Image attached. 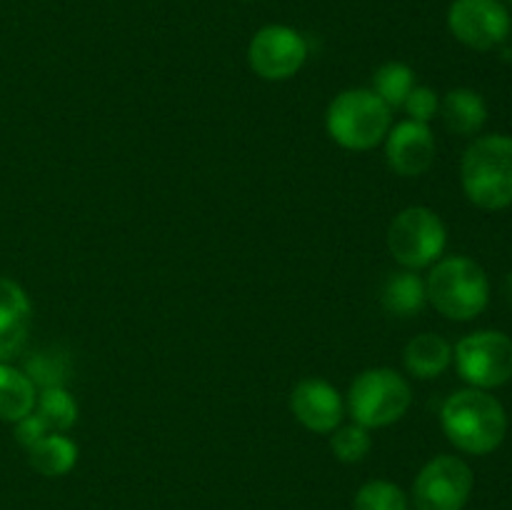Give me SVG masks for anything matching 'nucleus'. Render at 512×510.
<instances>
[{
    "instance_id": "1",
    "label": "nucleus",
    "mask_w": 512,
    "mask_h": 510,
    "mask_svg": "<svg viewBox=\"0 0 512 510\" xmlns=\"http://www.w3.org/2000/svg\"><path fill=\"white\" fill-rule=\"evenodd\" d=\"M445 435L458 450L470 455H488L500 448L508 433V415L500 400L488 390H455L440 410Z\"/></svg>"
},
{
    "instance_id": "2",
    "label": "nucleus",
    "mask_w": 512,
    "mask_h": 510,
    "mask_svg": "<svg viewBox=\"0 0 512 510\" xmlns=\"http://www.w3.org/2000/svg\"><path fill=\"white\" fill-rule=\"evenodd\" d=\"M460 183L473 205L505 210L512 205V138L483 135L473 140L460 160Z\"/></svg>"
},
{
    "instance_id": "3",
    "label": "nucleus",
    "mask_w": 512,
    "mask_h": 510,
    "mask_svg": "<svg viewBox=\"0 0 512 510\" xmlns=\"http://www.w3.org/2000/svg\"><path fill=\"white\" fill-rule=\"evenodd\" d=\"M428 300L440 315L450 320H473L488 308V273L465 255L440 258L425 280Z\"/></svg>"
},
{
    "instance_id": "4",
    "label": "nucleus",
    "mask_w": 512,
    "mask_h": 510,
    "mask_svg": "<svg viewBox=\"0 0 512 510\" xmlns=\"http://www.w3.org/2000/svg\"><path fill=\"white\" fill-rule=\"evenodd\" d=\"M325 128L340 148L370 150L388 138L393 110L375 95V90H345L328 105Z\"/></svg>"
},
{
    "instance_id": "5",
    "label": "nucleus",
    "mask_w": 512,
    "mask_h": 510,
    "mask_svg": "<svg viewBox=\"0 0 512 510\" xmlns=\"http://www.w3.org/2000/svg\"><path fill=\"white\" fill-rule=\"evenodd\" d=\"M413 405L410 383L393 368H370L355 378L348 393V408L363 428H388L398 423Z\"/></svg>"
},
{
    "instance_id": "6",
    "label": "nucleus",
    "mask_w": 512,
    "mask_h": 510,
    "mask_svg": "<svg viewBox=\"0 0 512 510\" xmlns=\"http://www.w3.org/2000/svg\"><path fill=\"white\" fill-rule=\"evenodd\" d=\"M448 245V230L440 215L425 205L400 210L388 228V250L405 270L435 265Z\"/></svg>"
},
{
    "instance_id": "7",
    "label": "nucleus",
    "mask_w": 512,
    "mask_h": 510,
    "mask_svg": "<svg viewBox=\"0 0 512 510\" xmlns=\"http://www.w3.org/2000/svg\"><path fill=\"white\" fill-rule=\"evenodd\" d=\"M453 360L470 388H500L512 380V338L503 330H475L455 345Z\"/></svg>"
},
{
    "instance_id": "8",
    "label": "nucleus",
    "mask_w": 512,
    "mask_h": 510,
    "mask_svg": "<svg viewBox=\"0 0 512 510\" xmlns=\"http://www.w3.org/2000/svg\"><path fill=\"white\" fill-rule=\"evenodd\" d=\"M473 470L463 458L438 455L423 465L413 483L415 510H463L473 495Z\"/></svg>"
},
{
    "instance_id": "9",
    "label": "nucleus",
    "mask_w": 512,
    "mask_h": 510,
    "mask_svg": "<svg viewBox=\"0 0 512 510\" xmlns=\"http://www.w3.org/2000/svg\"><path fill=\"white\" fill-rule=\"evenodd\" d=\"M308 60V40L288 25H265L248 45V63L258 78L278 83L293 78Z\"/></svg>"
},
{
    "instance_id": "10",
    "label": "nucleus",
    "mask_w": 512,
    "mask_h": 510,
    "mask_svg": "<svg viewBox=\"0 0 512 510\" xmlns=\"http://www.w3.org/2000/svg\"><path fill=\"white\" fill-rule=\"evenodd\" d=\"M448 28L473 50H493L508 40L512 20L503 0H453Z\"/></svg>"
},
{
    "instance_id": "11",
    "label": "nucleus",
    "mask_w": 512,
    "mask_h": 510,
    "mask_svg": "<svg viewBox=\"0 0 512 510\" xmlns=\"http://www.w3.org/2000/svg\"><path fill=\"white\" fill-rule=\"evenodd\" d=\"M385 160L400 178H420L433 168L435 135L428 123L403 120L385 138Z\"/></svg>"
},
{
    "instance_id": "12",
    "label": "nucleus",
    "mask_w": 512,
    "mask_h": 510,
    "mask_svg": "<svg viewBox=\"0 0 512 510\" xmlns=\"http://www.w3.org/2000/svg\"><path fill=\"white\" fill-rule=\"evenodd\" d=\"M290 410L300 425L320 435L333 433L340 428L345 413V403L338 388L323 378H305L290 393Z\"/></svg>"
},
{
    "instance_id": "13",
    "label": "nucleus",
    "mask_w": 512,
    "mask_h": 510,
    "mask_svg": "<svg viewBox=\"0 0 512 510\" xmlns=\"http://www.w3.org/2000/svg\"><path fill=\"white\" fill-rule=\"evenodd\" d=\"M30 298L15 280L0 278V363L23 353L30 330Z\"/></svg>"
},
{
    "instance_id": "14",
    "label": "nucleus",
    "mask_w": 512,
    "mask_h": 510,
    "mask_svg": "<svg viewBox=\"0 0 512 510\" xmlns=\"http://www.w3.org/2000/svg\"><path fill=\"white\" fill-rule=\"evenodd\" d=\"M403 360L413 378L433 380L453 363V345L438 333H420L405 345Z\"/></svg>"
},
{
    "instance_id": "15",
    "label": "nucleus",
    "mask_w": 512,
    "mask_h": 510,
    "mask_svg": "<svg viewBox=\"0 0 512 510\" xmlns=\"http://www.w3.org/2000/svg\"><path fill=\"white\" fill-rule=\"evenodd\" d=\"M440 115H443V123L450 133L470 138V135L483 130L485 120H488V105L478 90L455 88L440 103Z\"/></svg>"
},
{
    "instance_id": "16",
    "label": "nucleus",
    "mask_w": 512,
    "mask_h": 510,
    "mask_svg": "<svg viewBox=\"0 0 512 510\" xmlns=\"http://www.w3.org/2000/svg\"><path fill=\"white\" fill-rule=\"evenodd\" d=\"M383 308L395 318H413L428 303L425 280L415 275V270H400L393 273L383 285Z\"/></svg>"
},
{
    "instance_id": "17",
    "label": "nucleus",
    "mask_w": 512,
    "mask_h": 510,
    "mask_svg": "<svg viewBox=\"0 0 512 510\" xmlns=\"http://www.w3.org/2000/svg\"><path fill=\"white\" fill-rule=\"evenodd\" d=\"M28 460L45 478H60V475L70 473L78 463V445L68 435L50 430L38 443L30 445Z\"/></svg>"
},
{
    "instance_id": "18",
    "label": "nucleus",
    "mask_w": 512,
    "mask_h": 510,
    "mask_svg": "<svg viewBox=\"0 0 512 510\" xmlns=\"http://www.w3.org/2000/svg\"><path fill=\"white\" fill-rule=\"evenodd\" d=\"M35 385L23 370L8 363H0V420L18 423L20 418L35 410Z\"/></svg>"
},
{
    "instance_id": "19",
    "label": "nucleus",
    "mask_w": 512,
    "mask_h": 510,
    "mask_svg": "<svg viewBox=\"0 0 512 510\" xmlns=\"http://www.w3.org/2000/svg\"><path fill=\"white\" fill-rule=\"evenodd\" d=\"M415 88V73L410 65L398 63V60H390V63L380 65L373 75V90L390 110L403 108L405 98L410 95V90Z\"/></svg>"
},
{
    "instance_id": "20",
    "label": "nucleus",
    "mask_w": 512,
    "mask_h": 510,
    "mask_svg": "<svg viewBox=\"0 0 512 510\" xmlns=\"http://www.w3.org/2000/svg\"><path fill=\"white\" fill-rule=\"evenodd\" d=\"M35 413L48 423L55 433H65L78 420V403L65 388H43L35 400Z\"/></svg>"
},
{
    "instance_id": "21",
    "label": "nucleus",
    "mask_w": 512,
    "mask_h": 510,
    "mask_svg": "<svg viewBox=\"0 0 512 510\" xmlns=\"http://www.w3.org/2000/svg\"><path fill=\"white\" fill-rule=\"evenodd\" d=\"M23 373L38 388H63V383L68 380L70 365L68 358L55 353V350H38V353H30L25 358Z\"/></svg>"
},
{
    "instance_id": "22",
    "label": "nucleus",
    "mask_w": 512,
    "mask_h": 510,
    "mask_svg": "<svg viewBox=\"0 0 512 510\" xmlns=\"http://www.w3.org/2000/svg\"><path fill=\"white\" fill-rule=\"evenodd\" d=\"M353 510H410V500L405 490L390 480H368L355 493Z\"/></svg>"
},
{
    "instance_id": "23",
    "label": "nucleus",
    "mask_w": 512,
    "mask_h": 510,
    "mask_svg": "<svg viewBox=\"0 0 512 510\" xmlns=\"http://www.w3.org/2000/svg\"><path fill=\"white\" fill-rule=\"evenodd\" d=\"M330 448H333L335 458L343 460V463H360L370 453V448H373V440H370L368 428L353 423L333 430Z\"/></svg>"
},
{
    "instance_id": "24",
    "label": "nucleus",
    "mask_w": 512,
    "mask_h": 510,
    "mask_svg": "<svg viewBox=\"0 0 512 510\" xmlns=\"http://www.w3.org/2000/svg\"><path fill=\"white\" fill-rule=\"evenodd\" d=\"M403 108L405 113L410 115L408 120H415V123H430L440 110L438 93H435L433 88H428V85H415V88L410 90L408 98H405Z\"/></svg>"
},
{
    "instance_id": "25",
    "label": "nucleus",
    "mask_w": 512,
    "mask_h": 510,
    "mask_svg": "<svg viewBox=\"0 0 512 510\" xmlns=\"http://www.w3.org/2000/svg\"><path fill=\"white\" fill-rule=\"evenodd\" d=\"M48 433H50L48 423H45V420L40 418L35 410L30 415H25V418H20L18 423H15V440H18V443L23 445L25 450H28L30 445L38 443V440L43 438V435H48Z\"/></svg>"
},
{
    "instance_id": "26",
    "label": "nucleus",
    "mask_w": 512,
    "mask_h": 510,
    "mask_svg": "<svg viewBox=\"0 0 512 510\" xmlns=\"http://www.w3.org/2000/svg\"><path fill=\"white\" fill-rule=\"evenodd\" d=\"M505 295H508V300L512 303V273L505 278Z\"/></svg>"
},
{
    "instance_id": "27",
    "label": "nucleus",
    "mask_w": 512,
    "mask_h": 510,
    "mask_svg": "<svg viewBox=\"0 0 512 510\" xmlns=\"http://www.w3.org/2000/svg\"><path fill=\"white\" fill-rule=\"evenodd\" d=\"M505 3H508V5H512V0H505Z\"/></svg>"
}]
</instances>
